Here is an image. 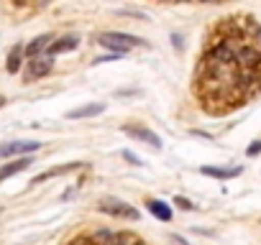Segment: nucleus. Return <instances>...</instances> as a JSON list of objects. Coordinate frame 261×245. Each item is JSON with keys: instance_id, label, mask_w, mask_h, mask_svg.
Returning a JSON list of instances; mask_svg holds the SVG:
<instances>
[{"instance_id": "nucleus-20", "label": "nucleus", "mask_w": 261, "mask_h": 245, "mask_svg": "<svg viewBox=\"0 0 261 245\" xmlns=\"http://www.w3.org/2000/svg\"><path fill=\"white\" fill-rule=\"evenodd\" d=\"M177 3H190V0H177Z\"/></svg>"}, {"instance_id": "nucleus-2", "label": "nucleus", "mask_w": 261, "mask_h": 245, "mask_svg": "<svg viewBox=\"0 0 261 245\" xmlns=\"http://www.w3.org/2000/svg\"><path fill=\"white\" fill-rule=\"evenodd\" d=\"M97 209L105 212V215H110V217L130 220V222H136V220L141 217L134 204H128V202H123V199H102V202H97Z\"/></svg>"}, {"instance_id": "nucleus-9", "label": "nucleus", "mask_w": 261, "mask_h": 245, "mask_svg": "<svg viewBox=\"0 0 261 245\" xmlns=\"http://www.w3.org/2000/svg\"><path fill=\"white\" fill-rule=\"evenodd\" d=\"M105 102H87V105H82V107H74V110H69L67 112V120H85V117H95V115H100V112H105Z\"/></svg>"}, {"instance_id": "nucleus-5", "label": "nucleus", "mask_w": 261, "mask_h": 245, "mask_svg": "<svg viewBox=\"0 0 261 245\" xmlns=\"http://www.w3.org/2000/svg\"><path fill=\"white\" fill-rule=\"evenodd\" d=\"M41 143L39 141H11V143H3L0 146V159H8V156H26V154H34L39 151Z\"/></svg>"}, {"instance_id": "nucleus-8", "label": "nucleus", "mask_w": 261, "mask_h": 245, "mask_svg": "<svg viewBox=\"0 0 261 245\" xmlns=\"http://www.w3.org/2000/svg\"><path fill=\"white\" fill-rule=\"evenodd\" d=\"M243 166H202L200 174L210 176V179H220V181H228V179H236L241 176Z\"/></svg>"}, {"instance_id": "nucleus-14", "label": "nucleus", "mask_w": 261, "mask_h": 245, "mask_svg": "<svg viewBox=\"0 0 261 245\" xmlns=\"http://www.w3.org/2000/svg\"><path fill=\"white\" fill-rule=\"evenodd\" d=\"M23 54H26V51H23V46H21V44L11 49V54H8V62H6V69H8V74H16V72H21Z\"/></svg>"}, {"instance_id": "nucleus-15", "label": "nucleus", "mask_w": 261, "mask_h": 245, "mask_svg": "<svg viewBox=\"0 0 261 245\" xmlns=\"http://www.w3.org/2000/svg\"><path fill=\"white\" fill-rule=\"evenodd\" d=\"M174 204H177L179 209H185V212H192V209H195V204H192L187 197H179V194L174 197Z\"/></svg>"}, {"instance_id": "nucleus-19", "label": "nucleus", "mask_w": 261, "mask_h": 245, "mask_svg": "<svg viewBox=\"0 0 261 245\" xmlns=\"http://www.w3.org/2000/svg\"><path fill=\"white\" fill-rule=\"evenodd\" d=\"M172 41H174V46H177V49H182V39H179V36H177V34H174V36H172Z\"/></svg>"}, {"instance_id": "nucleus-3", "label": "nucleus", "mask_w": 261, "mask_h": 245, "mask_svg": "<svg viewBox=\"0 0 261 245\" xmlns=\"http://www.w3.org/2000/svg\"><path fill=\"white\" fill-rule=\"evenodd\" d=\"M123 133L130 136V138H136V141H141V143H146V146H151V148H162V138L154 131H149L146 126H139V122H125Z\"/></svg>"}, {"instance_id": "nucleus-11", "label": "nucleus", "mask_w": 261, "mask_h": 245, "mask_svg": "<svg viewBox=\"0 0 261 245\" xmlns=\"http://www.w3.org/2000/svg\"><path fill=\"white\" fill-rule=\"evenodd\" d=\"M77 169H82V164L80 161H72V164H64V166H54V169H49V171H44V174H39L31 184H41V181H46V179H54V176H64V174H69V171H77Z\"/></svg>"}, {"instance_id": "nucleus-6", "label": "nucleus", "mask_w": 261, "mask_h": 245, "mask_svg": "<svg viewBox=\"0 0 261 245\" xmlns=\"http://www.w3.org/2000/svg\"><path fill=\"white\" fill-rule=\"evenodd\" d=\"M236 64L243 69V72H256L261 67V54L253 49V46H241L236 51Z\"/></svg>"}, {"instance_id": "nucleus-16", "label": "nucleus", "mask_w": 261, "mask_h": 245, "mask_svg": "<svg viewBox=\"0 0 261 245\" xmlns=\"http://www.w3.org/2000/svg\"><path fill=\"white\" fill-rule=\"evenodd\" d=\"M118 56H120V54L110 51V54H105V56H95V59H92V64H95V67H97V64H108V62H115Z\"/></svg>"}, {"instance_id": "nucleus-10", "label": "nucleus", "mask_w": 261, "mask_h": 245, "mask_svg": "<svg viewBox=\"0 0 261 245\" xmlns=\"http://www.w3.org/2000/svg\"><path fill=\"white\" fill-rule=\"evenodd\" d=\"M77 46H80V36H62V39H57V41H51V44H49L46 54H49V56H57V54L74 51Z\"/></svg>"}, {"instance_id": "nucleus-1", "label": "nucleus", "mask_w": 261, "mask_h": 245, "mask_svg": "<svg viewBox=\"0 0 261 245\" xmlns=\"http://www.w3.org/2000/svg\"><path fill=\"white\" fill-rule=\"evenodd\" d=\"M97 44L105 46V49H110V51H115V54H120V56H125L130 49H136V46H146L149 49V44L144 39L130 36V34H120V31H105V34H100L97 36Z\"/></svg>"}, {"instance_id": "nucleus-4", "label": "nucleus", "mask_w": 261, "mask_h": 245, "mask_svg": "<svg viewBox=\"0 0 261 245\" xmlns=\"http://www.w3.org/2000/svg\"><path fill=\"white\" fill-rule=\"evenodd\" d=\"M54 69V56H31V62H29V67H26V82H36V79H41V77H46L49 72Z\"/></svg>"}, {"instance_id": "nucleus-17", "label": "nucleus", "mask_w": 261, "mask_h": 245, "mask_svg": "<svg viewBox=\"0 0 261 245\" xmlns=\"http://www.w3.org/2000/svg\"><path fill=\"white\" fill-rule=\"evenodd\" d=\"M258 154H261V141H253V143L246 148V156H248V159H253V156H258Z\"/></svg>"}, {"instance_id": "nucleus-12", "label": "nucleus", "mask_w": 261, "mask_h": 245, "mask_svg": "<svg viewBox=\"0 0 261 245\" xmlns=\"http://www.w3.org/2000/svg\"><path fill=\"white\" fill-rule=\"evenodd\" d=\"M54 41V36L51 34H41V36H36L29 46H23V51H26V56L31 59V56H39V54H44L46 49H49V44Z\"/></svg>"}, {"instance_id": "nucleus-7", "label": "nucleus", "mask_w": 261, "mask_h": 245, "mask_svg": "<svg viewBox=\"0 0 261 245\" xmlns=\"http://www.w3.org/2000/svg\"><path fill=\"white\" fill-rule=\"evenodd\" d=\"M31 164H34L31 154H26V156H18V159H16V161H11V164H3V166H0V181H6V179H11V176H16V174L26 171Z\"/></svg>"}, {"instance_id": "nucleus-13", "label": "nucleus", "mask_w": 261, "mask_h": 245, "mask_svg": "<svg viewBox=\"0 0 261 245\" xmlns=\"http://www.w3.org/2000/svg\"><path fill=\"white\" fill-rule=\"evenodd\" d=\"M146 207H149V212H151L156 220H162V222H169V220H172V207H169L167 202H162V199H149Z\"/></svg>"}, {"instance_id": "nucleus-18", "label": "nucleus", "mask_w": 261, "mask_h": 245, "mask_svg": "<svg viewBox=\"0 0 261 245\" xmlns=\"http://www.w3.org/2000/svg\"><path fill=\"white\" fill-rule=\"evenodd\" d=\"M123 159H125L128 164H134V166H141V159H139V156H134L130 151H123Z\"/></svg>"}]
</instances>
